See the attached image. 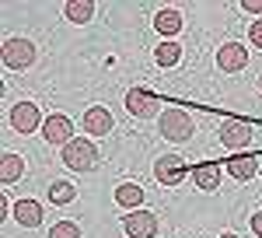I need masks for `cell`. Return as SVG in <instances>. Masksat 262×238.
<instances>
[{
  "label": "cell",
  "instance_id": "obj_21",
  "mask_svg": "<svg viewBox=\"0 0 262 238\" xmlns=\"http://www.w3.org/2000/svg\"><path fill=\"white\" fill-rule=\"evenodd\" d=\"M49 238H81V228H77L74 221H56V224L49 228Z\"/></svg>",
  "mask_w": 262,
  "mask_h": 238
},
{
  "label": "cell",
  "instance_id": "obj_4",
  "mask_svg": "<svg viewBox=\"0 0 262 238\" xmlns=\"http://www.w3.org/2000/svg\"><path fill=\"white\" fill-rule=\"evenodd\" d=\"M122 228H126L129 238H154L158 235V214H150V210H129L122 217Z\"/></svg>",
  "mask_w": 262,
  "mask_h": 238
},
{
  "label": "cell",
  "instance_id": "obj_23",
  "mask_svg": "<svg viewBox=\"0 0 262 238\" xmlns=\"http://www.w3.org/2000/svg\"><path fill=\"white\" fill-rule=\"evenodd\" d=\"M252 231L262 238V210H255V214H252Z\"/></svg>",
  "mask_w": 262,
  "mask_h": 238
},
{
  "label": "cell",
  "instance_id": "obj_25",
  "mask_svg": "<svg viewBox=\"0 0 262 238\" xmlns=\"http://www.w3.org/2000/svg\"><path fill=\"white\" fill-rule=\"evenodd\" d=\"M221 238H238V235H221Z\"/></svg>",
  "mask_w": 262,
  "mask_h": 238
},
{
  "label": "cell",
  "instance_id": "obj_9",
  "mask_svg": "<svg viewBox=\"0 0 262 238\" xmlns=\"http://www.w3.org/2000/svg\"><path fill=\"white\" fill-rule=\"evenodd\" d=\"M154 179L161 182V186H179L182 179H185V161L179 154H164V158L154 161Z\"/></svg>",
  "mask_w": 262,
  "mask_h": 238
},
{
  "label": "cell",
  "instance_id": "obj_24",
  "mask_svg": "<svg viewBox=\"0 0 262 238\" xmlns=\"http://www.w3.org/2000/svg\"><path fill=\"white\" fill-rule=\"evenodd\" d=\"M242 7H245V11H252V14H262V0H245Z\"/></svg>",
  "mask_w": 262,
  "mask_h": 238
},
{
  "label": "cell",
  "instance_id": "obj_7",
  "mask_svg": "<svg viewBox=\"0 0 262 238\" xmlns=\"http://www.w3.org/2000/svg\"><path fill=\"white\" fill-rule=\"evenodd\" d=\"M245 63H248V49L242 42H224L217 49V67L224 74H238V70H245Z\"/></svg>",
  "mask_w": 262,
  "mask_h": 238
},
{
  "label": "cell",
  "instance_id": "obj_2",
  "mask_svg": "<svg viewBox=\"0 0 262 238\" xmlns=\"http://www.w3.org/2000/svg\"><path fill=\"white\" fill-rule=\"evenodd\" d=\"M158 126H161V137L175 140V144H182V140L192 137V116L189 112H182V109H164L161 119H158Z\"/></svg>",
  "mask_w": 262,
  "mask_h": 238
},
{
  "label": "cell",
  "instance_id": "obj_14",
  "mask_svg": "<svg viewBox=\"0 0 262 238\" xmlns=\"http://www.w3.org/2000/svg\"><path fill=\"white\" fill-rule=\"evenodd\" d=\"M192 182L203 193H213V189H221V168L217 165H196L192 168Z\"/></svg>",
  "mask_w": 262,
  "mask_h": 238
},
{
  "label": "cell",
  "instance_id": "obj_11",
  "mask_svg": "<svg viewBox=\"0 0 262 238\" xmlns=\"http://www.w3.org/2000/svg\"><path fill=\"white\" fill-rule=\"evenodd\" d=\"M112 130V112L105 109V105H91L88 112H84V133H91V137H105Z\"/></svg>",
  "mask_w": 262,
  "mask_h": 238
},
{
  "label": "cell",
  "instance_id": "obj_18",
  "mask_svg": "<svg viewBox=\"0 0 262 238\" xmlns=\"http://www.w3.org/2000/svg\"><path fill=\"white\" fill-rule=\"evenodd\" d=\"M74 200H77V189H74L70 182H53V186H49V203L67 207V203H74Z\"/></svg>",
  "mask_w": 262,
  "mask_h": 238
},
{
  "label": "cell",
  "instance_id": "obj_22",
  "mask_svg": "<svg viewBox=\"0 0 262 238\" xmlns=\"http://www.w3.org/2000/svg\"><path fill=\"white\" fill-rule=\"evenodd\" d=\"M248 39L255 49H262V21H252V28H248Z\"/></svg>",
  "mask_w": 262,
  "mask_h": 238
},
{
  "label": "cell",
  "instance_id": "obj_19",
  "mask_svg": "<svg viewBox=\"0 0 262 238\" xmlns=\"http://www.w3.org/2000/svg\"><path fill=\"white\" fill-rule=\"evenodd\" d=\"M154 28H158L161 35H179L182 32V18L175 14V11H161V14L154 18Z\"/></svg>",
  "mask_w": 262,
  "mask_h": 238
},
{
  "label": "cell",
  "instance_id": "obj_1",
  "mask_svg": "<svg viewBox=\"0 0 262 238\" xmlns=\"http://www.w3.org/2000/svg\"><path fill=\"white\" fill-rule=\"evenodd\" d=\"M98 161H101L98 147H95L91 140H70V144L63 147V165L74 168V172H91Z\"/></svg>",
  "mask_w": 262,
  "mask_h": 238
},
{
  "label": "cell",
  "instance_id": "obj_15",
  "mask_svg": "<svg viewBox=\"0 0 262 238\" xmlns=\"http://www.w3.org/2000/svg\"><path fill=\"white\" fill-rule=\"evenodd\" d=\"M116 203H119V207H126V210H140L143 189L137 186V182H122L119 189H116Z\"/></svg>",
  "mask_w": 262,
  "mask_h": 238
},
{
  "label": "cell",
  "instance_id": "obj_12",
  "mask_svg": "<svg viewBox=\"0 0 262 238\" xmlns=\"http://www.w3.org/2000/svg\"><path fill=\"white\" fill-rule=\"evenodd\" d=\"M227 172L238 182H248L252 175H259V161L252 158V154H234V158H227Z\"/></svg>",
  "mask_w": 262,
  "mask_h": 238
},
{
  "label": "cell",
  "instance_id": "obj_6",
  "mask_svg": "<svg viewBox=\"0 0 262 238\" xmlns=\"http://www.w3.org/2000/svg\"><path fill=\"white\" fill-rule=\"evenodd\" d=\"M42 140H46V144H60V147H67V144L74 140V123H70L67 116H60V112L46 116V123H42Z\"/></svg>",
  "mask_w": 262,
  "mask_h": 238
},
{
  "label": "cell",
  "instance_id": "obj_13",
  "mask_svg": "<svg viewBox=\"0 0 262 238\" xmlns=\"http://www.w3.org/2000/svg\"><path fill=\"white\" fill-rule=\"evenodd\" d=\"M14 221L25 224V228H39L42 224V203H35V200H18L14 203Z\"/></svg>",
  "mask_w": 262,
  "mask_h": 238
},
{
  "label": "cell",
  "instance_id": "obj_8",
  "mask_svg": "<svg viewBox=\"0 0 262 238\" xmlns=\"http://www.w3.org/2000/svg\"><path fill=\"white\" fill-rule=\"evenodd\" d=\"M126 109H129V116H137V119H154L158 109H161V102L154 98L150 91H143V88H133L126 95Z\"/></svg>",
  "mask_w": 262,
  "mask_h": 238
},
{
  "label": "cell",
  "instance_id": "obj_17",
  "mask_svg": "<svg viewBox=\"0 0 262 238\" xmlns=\"http://www.w3.org/2000/svg\"><path fill=\"white\" fill-rule=\"evenodd\" d=\"M25 175V161H21V154H4L0 158V182H18V179Z\"/></svg>",
  "mask_w": 262,
  "mask_h": 238
},
{
  "label": "cell",
  "instance_id": "obj_3",
  "mask_svg": "<svg viewBox=\"0 0 262 238\" xmlns=\"http://www.w3.org/2000/svg\"><path fill=\"white\" fill-rule=\"evenodd\" d=\"M35 63V46L28 39H7L4 42V67L7 70H28Z\"/></svg>",
  "mask_w": 262,
  "mask_h": 238
},
{
  "label": "cell",
  "instance_id": "obj_20",
  "mask_svg": "<svg viewBox=\"0 0 262 238\" xmlns=\"http://www.w3.org/2000/svg\"><path fill=\"white\" fill-rule=\"evenodd\" d=\"M154 60H158L161 67H175V63L182 60V46L179 42H161V46L154 49Z\"/></svg>",
  "mask_w": 262,
  "mask_h": 238
},
{
  "label": "cell",
  "instance_id": "obj_10",
  "mask_svg": "<svg viewBox=\"0 0 262 238\" xmlns=\"http://www.w3.org/2000/svg\"><path fill=\"white\" fill-rule=\"evenodd\" d=\"M221 140L231 151H242V147H248V140H252V126H248L245 119H224L221 123Z\"/></svg>",
  "mask_w": 262,
  "mask_h": 238
},
{
  "label": "cell",
  "instance_id": "obj_5",
  "mask_svg": "<svg viewBox=\"0 0 262 238\" xmlns=\"http://www.w3.org/2000/svg\"><path fill=\"white\" fill-rule=\"evenodd\" d=\"M42 112L39 105H32V102H18L14 109H11V126L18 130V133H35V130H42Z\"/></svg>",
  "mask_w": 262,
  "mask_h": 238
},
{
  "label": "cell",
  "instance_id": "obj_16",
  "mask_svg": "<svg viewBox=\"0 0 262 238\" xmlns=\"http://www.w3.org/2000/svg\"><path fill=\"white\" fill-rule=\"evenodd\" d=\"M63 14H67V21H74V25H88V21L95 18V4L91 0H70L63 7Z\"/></svg>",
  "mask_w": 262,
  "mask_h": 238
}]
</instances>
